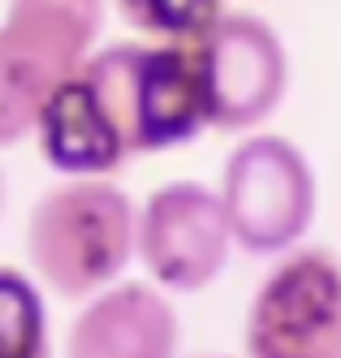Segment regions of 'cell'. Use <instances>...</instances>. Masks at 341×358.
Segmentation results:
<instances>
[{
  "label": "cell",
  "instance_id": "obj_2",
  "mask_svg": "<svg viewBox=\"0 0 341 358\" xmlns=\"http://www.w3.org/2000/svg\"><path fill=\"white\" fill-rule=\"evenodd\" d=\"M113 117L130 156H151L207 130L195 48L177 43H109L78 69Z\"/></svg>",
  "mask_w": 341,
  "mask_h": 358
},
{
  "label": "cell",
  "instance_id": "obj_7",
  "mask_svg": "<svg viewBox=\"0 0 341 358\" xmlns=\"http://www.w3.org/2000/svg\"><path fill=\"white\" fill-rule=\"evenodd\" d=\"M177 306L151 280H121L95 294L65 332V358H177Z\"/></svg>",
  "mask_w": 341,
  "mask_h": 358
},
{
  "label": "cell",
  "instance_id": "obj_11",
  "mask_svg": "<svg viewBox=\"0 0 341 358\" xmlns=\"http://www.w3.org/2000/svg\"><path fill=\"white\" fill-rule=\"evenodd\" d=\"M0 216H5V169H0Z\"/></svg>",
  "mask_w": 341,
  "mask_h": 358
},
{
  "label": "cell",
  "instance_id": "obj_3",
  "mask_svg": "<svg viewBox=\"0 0 341 358\" xmlns=\"http://www.w3.org/2000/svg\"><path fill=\"white\" fill-rule=\"evenodd\" d=\"M246 255H290L302 246L320 212V182L307 151L285 134H246L225 156L216 186Z\"/></svg>",
  "mask_w": 341,
  "mask_h": 358
},
{
  "label": "cell",
  "instance_id": "obj_10",
  "mask_svg": "<svg viewBox=\"0 0 341 358\" xmlns=\"http://www.w3.org/2000/svg\"><path fill=\"white\" fill-rule=\"evenodd\" d=\"M0 358H48L43 298L18 268H0Z\"/></svg>",
  "mask_w": 341,
  "mask_h": 358
},
{
  "label": "cell",
  "instance_id": "obj_8",
  "mask_svg": "<svg viewBox=\"0 0 341 358\" xmlns=\"http://www.w3.org/2000/svg\"><path fill=\"white\" fill-rule=\"evenodd\" d=\"M35 143L39 156L57 173H65V182L69 177H113L130 160L113 117L104 113L99 95L83 73L65 78L48 95L35 125Z\"/></svg>",
  "mask_w": 341,
  "mask_h": 358
},
{
  "label": "cell",
  "instance_id": "obj_9",
  "mask_svg": "<svg viewBox=\"0 0 341 358\" xmlns=\"http://www.w3.org/2000/svg\"><path fill=\"white\" fill-rule=\"evenodd\" d=\"M117 13L151 43L199 48L229 13L225 0H113Z\"/></svg>",
  "mask_w": 341,
  "mask_h": 358
},
{
  "label": "cell",
  "instance_id": "obj_5",
  "mask_svg": "<svg viewBox=\"0 0 341 358\" xmlns=\"http://www.w3.org/2000/svg\"><path fill=\"white\" fill-rule=\"evenodd\" d=\"M207 125L221 134L259 130L290 95V48L268 17L233 9L195 48Z\"/></svg>",
  "mask_w": 341,
  "mask_h": 358
},
{
  "label": "cell",
  "instance_id": "obj_6",
  "mask_svg": "<svg viewBox=\"0 0 341 358\" xmlns=\"http://www.w3.org/2000/svg\"><path fill=\"white\" fill-rule=\"evenodd\" d=\"M233 229L203 182H165L139 208V264L165 294H199L225 272Z\"/></svg>",
  "mask_w": 341,
  "mask_h": 358
},
{
  "label": "cell",
  "instance_id": "obj_4",
  "mask_svg": "<svg viewBox=\"0 0 341 358\" xmlns=\"http://www.w3.org/2000/svg\"><path fill=\"white\" fill-rule=\"evenodd\" d=\"M246 358H341V259L298 246L268 268L242 320Z\"/></svg>",
  "mask_w": 341,
  "mask_h": 358
},
{
  "label": "cell",
  "instance_id": "obj_1",
  "mask_svg": "<svg viewBox=\"0 0 341 358\" xmlns=\"http://www.w3.org/2000/svg\"><path fill=\"white\" fill-rule=\"evenodd\" d=\"M139 255V212L109 177H69L43 190L26 216V259L39 285L65 302H91L121 285Z\"/></svg>",
  "mask_w": 341,
  "mask_h": 358
},
{
  "label": "cell",
  "instance_id": "obj_12",
  "mask_svg": "<svg viewBox=\"0 0 341 358\" xmlns=\"http://www.w3.org/2000/svg\"><path fill=\"white\" fill-rule=\"evenodd\" d=\"M203 358H221V354H203Z\"/></svg>",
  "mask_w": 341,
  "mask_h": 358
}]
</instances>
